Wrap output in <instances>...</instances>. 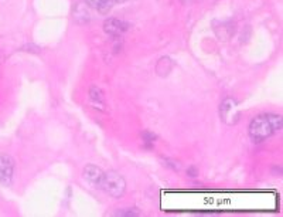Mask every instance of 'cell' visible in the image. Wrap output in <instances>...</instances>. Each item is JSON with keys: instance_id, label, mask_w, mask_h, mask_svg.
<instances>
[{"instance_id": "6da1fadb", "label": "cell", "mask_w": 283, "mask_h": 217, "mask_svg": "<svg viewBox=\"0 0 283 217\" xmlns=\"http://www.w3.org/2000/svg\"><path fill=\"white\" fill-rule=\"evenodd\" d=\"M280 129H282V116L276 114H265L252 119L248 132L255 143H260Z\"/></svg>"}, {"instance_id": "7a4b0ae2", "label": "cell", "mask_w": 283, "mask_h": 217, "mask_svg": "<svg viewBox=\"0 0 283 217\" xmlns=\"http://www.w3.org/2000/svg\"><path fill=\"white\" fill-rule=\"evenodd\" d=\"M102 190H105L111 197L119 199L125 194L126 182H125L122 175H119L118 172H105V178H104V182H102Z\"/></svg>"}, {"instance_id": "3957f363", "label": "cell", "mask_w": 283, "mask_h": 217, "mask_svg": "<svg viewBox=\"0 0 283 217\" xmlns=\"http://www.w3.org/2000/svg\"><path fill=\"white\" fill-rule=\"evenodd\" d=\"M13 172H15L13 158L6 154H2L0 155V185L10 186L13 182Z\"/></svg>"}, {"instance_id": "277c9868", "label": "cell", "mask_w": 283, "mask_h": 217, "mask_svg": "<svg viewBox=\"0 0 283 217\" xmlns=\"http://www.w3.org/2000/svg\"><path fill=\"white\" fill-rule=\"evenodd\" d=\"M84 179L95 189H102V182L105 178V172L95 165H86L84 172H82Z\"/></svg>"}, {"instance_id": "5b68a950", "label": "cell", "mask_w": 283, "mask_h": 217, "mask_svg": "<svg viewBox=\"0 0 283 217\" xmlns=\"http://www.w3.org/2000/svg\"><path fill=\"white\" fill-rule=\"evenodd\" d=\"M220 115L224 119V122H227V124L235 122L238 119V116H239L237 102L234 101L232 98H225L222 101L221 105H220Z\"/></svg>"}, {"instance_id": "8992f818", "label": "cell", "mask_w": 283, "mask_h": 217, "mask_svg": "<svg viewBox=\"0 0 283 217\" xmlns=\"http://www.w3.org/2000/svg\"><path fill=\"white\" fill-rule=\"evenodd\" d=\"M129 29V24L125 23L122 20L118 19H108L104 23V30L107 34L112 36V37H121L123 33H126Z\"/></svg>"}, {"instance_id": "52a82bcc", "label": "cell", "mask_w": 283, "mask_h": 217, "mask_svg": "<svg viewBox=\"0 0 283 217\" xmlns=\"http://www.w3.org/2000/svg\"><path fill=\"white\" fill-rule=\"evenodd\" d=\"M74 20L78 24H85L91 20V13H89V6L86 5V2H79L75 5V8L72 10Z\"/></svg>"}, {"instance_id": "ba28073f", "label": "cell", "mask_w": 283, "mask_h": 217, "mask_svg": "<svg viewBox=\"0 0 283 217\" xmlns=\"http://www.w3.org/2000/svg\"><path fill=\"white\" fill-rule=\"evenodd\" d=\"M86 5L92 9H97L102 15H107L114 6L112 0H86Z\"/></svg>"}, {"instance_id": "9c48e42d", "label": "cell", "mask_w": 283, "mask_h": 217, "mask_svg": "<svg viewBox=\"0 0 283 217\" xmlns=\"http://www.w3.org/2000/svg\"><path fill=\"white\" fill-rule=\"evenodd\" d=\"M215 34L218 36V39L228 40L235 34V24L234 23H222L220 27L215 29Z\"/></svg>"}, {"instance_id": "30bf717a", "label": "cell", "mask_w": 283, "mask_h": 217, "mask_svg": "<svg viewBox=\"0 0 283 217\" xmlns=\"http://www.w3.org/2000/svg\"><path fill=\"white\" fill-rule=\"evenodd\" d=\"M173 70V61L168 58V57H161L157 65H156V73L160 76V77H166L170 74V71Z\"/></svg>"}, {"instance_id": "8fae6325", "label": "cell", "mask_w": 283, "mask_h": 217, "mask_svg": "<svg viewBox=\"0 0 283 217\" xmlns=\"http://www.w3.org/2000/svg\"><path fill=\"white\" fill-rule=\"evenodd\" d=\"M89 97H91L92 101L97 102V104H102L104 102V93L101 91L100 87L92 86L89 88Z\"/></svg>"}, {"instance_id": "7c38bea8", "label": "cell", "mask_w": 283, "mask_h": 217, "mask_svg": "<svg viewBox=\"0 0 283 217\" xmlns=\"http://www.w3.org/2000/svg\"><path fill=\"white\" fill-rule=\"evenodd\" d=\"M115 214L121 217H136L139 216L140 213L138 211V209H122L119 210V211H116Z\"/></svg>"}, {"instance_id": "4fadbf2b", "label": "cell", "mask_w": 283, "mask_h": 217, "mask_svg": "<svg viewBox=\"0 0 283 217\" xmlns=\"http://www.w3.org/2000/svg\"><path fill=\"white\" fill-rule=\"evenodd\" d=\"M142 138H143V140H145L146 147L150 148V147H153V140L156 139V135L152 133V132L145 131L143 133H142Z\"/></svg>"}, {"instance_id": "5bb4252c", "label": "cell", "mask_w": 283, "mask_h": 217, "mask_svg": "<svg viewBox=\"0 0 283 217\" xmlns=\"http://www.w3.org/2000/svg\"><path fill=\"white\" fill-rule=\"evenodd\" d=\"M187 175H188L190 178H196V176H199V169H197L196 166H190V168L187 169Z\"/></svg>"}, {"instance_id": "9a60e30c", "label": "cell", "mask_w": 283, "mask_h": 217, "mask_svg": "<svg viewBox=\"0 0 283 217\" xmlns=\"http://www.w3.org/2000/svg\"><path fill=\"white\" fill-rule=\"evenodd\" d=\"M112 2H114V5H115V3H122L125 0H112Z\"/></svg>"}]
</instances>
